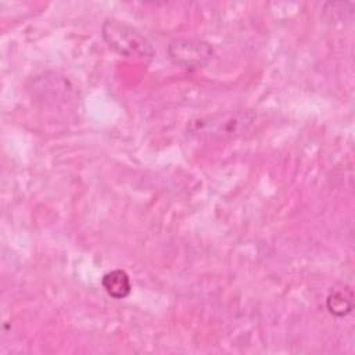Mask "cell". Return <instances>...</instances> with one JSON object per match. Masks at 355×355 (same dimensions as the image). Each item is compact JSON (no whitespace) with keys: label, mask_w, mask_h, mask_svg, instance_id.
Listing matches in <instances>:
<instances>
[{"label":"cell","mask_w":355,"mask_h":355,"mask_svg":"<svg viewBox=\"0 0 355 355\" xmlns=\"http://www.w3.org/2000/svg\"><path fill=\"white\" fill-rule=\"evenodd\" d=\"M257 114L251 110L218 111L193 118L187 125L190 136L200 140H229L252 129Z\"/></svg>","instance_id":"6da1fadb"},{"label":"cell","mask_w":355,"mask_h":355,"mask_svg":"<svg viewBox=\"0 0 355 355\" xmlns=\"http://www.w3.org/2000/svg\"><path fill=\"white\" fill-rule=\"evenodd\" d=\"M101 35L105 43L118 54L128 58L150 61L154 57L151 43L133 26L126 22L108 18L101 26Z\"/></svg>","instance_id":"7a4b0ae2"},{"label":"cell","mask_w":355,"mask_h":355,"mask_svg":"<svg viewBox=\"0 0 355 355\" xmlns=\"http://www.w3.org/2000/svg\"><path fill=\"white\" fill-rule=\"evenodd\" d=\"M171 60L183 68H201L212 58L214 50L209 43L196 39H176L168 46Z\"/></svg>","instance_id":"3957f363"},{"label":"cell","mask_w":355,"mask_h":355,"mask_svg":"<svg viewBox=\"0 0 355 355\" xmlns=\"http://www.w3.org/2000/svg\"><path fill=\"white\" fill-rule=\"evenodd\" d=\"M101 284L107 291V294L115 300H122L128 297L132 290V284L128 273L121 269H114L105 273L101 279Z\"/></svg>","instance_id":"277c9868"},{"label":"cell","mask_w":355,"mask_h":355,"mask_svg":"<svg viewBox=\"0 0 355 355\" xmlns=\"http://www.w3.org/2000/svg\"><path fill=\"white\" fill-rule=\"evenodd\" d=\"M327 309L331 315L336 316H345L352 311V291L348 287L334 290L327 297Z\"/></svg>","instance_id":"5b68a950"}]
</instances>
